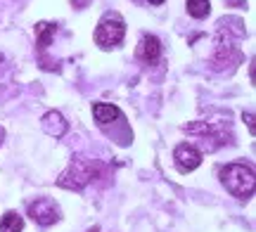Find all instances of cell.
Masks as SVG:
<instances>
[{"mask_svg": "<svg viewBox=\"0 0 256 232\" xmlns=\"http://www.w3.org/2000/svg\"><path fill=\"white\" fill-rule=\"evenodd\" d=\"M244 38V24L235 17L220 19L218 21V31H216V52L211 57V69L223 71L226 64L235 66L242 62V52H240L238 43Z\"/></svg>", "mask_w": 256, "mask_h": 232, "instance_id": "obj_1", "label": "cell"}, {"mask_svg": "<svg viewBox=\"0 0 256 232\" xmlns=\"http://www.w3.org/2000/svg\"><path fill=\"white\" fill-rule=\"evenodd\" d=\"M220 183L228 190L232 197L238 199H249L254 195V171L252 166L244 164H228V166L220 171Z\"/></svg>", "mask_w": 256, "mask_h": 232, "instance_id": "obj_2", "label": "cell"}, {"mask_svg": "<svg viewBox=\"0 0 256 232\" xmlns=\"http://www.w3.org/2000/svg\"><path fill=\"white\" fill-rule=\"evenodd\" d=\"M95 176V164L88 161V159H74L69 168L64 171L62 176L57 178V185L60 187H66V190H83L88 185Z\"/></svg>", "mask_w": 256, "mask_h": 232, "instance_id": "obj_3", "label": "cell"}, {"mask_svg": "<svg viewBox=\"0 0 256 232\" xmlns=\"http://www.w3.org/2000/svg\"><path fill=\"white\" fill-rule=\"evenodd\" d=\"M124 36H126V24L119 14H107L95 28V43L104 50L116 47L124 40Z\"/></svg>", "mask_w": 256, "mask_h": 232, "instance_id": "obj_4", "label": "cell"}, {"mask_svg": "<svg viewBox=\"0 0 256 232\" xmlns=\"http://www.w3.org/2000/svg\"><path fill=\"white\" fill-rule=\"evenodd\" d=\"M188 133L192 135H200L202 138V145L214 152V149H218L220 145H226L228 140H226V130L220 123H211V121H197V123H188L185 126Z\"/></svg>", "mask_w": 256, "mask_h": 232, "instance_id": "obj_5", "label": "cell"}, {"mask_svg": "<svg viewBox=\"0 0 256 232\" xmlns=\"http://www.w3.org/2000/svg\"><path fill=\"white\" fill-rule=\"evenodd\" d=\"M28 216L34 218V223L48 228V225H52L60 221V206H57L52 199L40 197V199H36L34 204H28Z\"/></svg>", "mask_w": 256, "mask_h": 232, "instance_id": "obj_6", "label": "cell"}, {"mask_svg": "<svg viewBox=\"0 0 256 232\" xmlns=\"http://www.w3.org/2000/svg\"><path fill=\"white\" fill-rule=\"evenodd\" d=\"M174 159H176V166H178L180 173H190V171H194V168L202 164V152L197 147L188 145V142H183V145L176 147Z\"/></svg>", "mask_w": 256, "mask_h": 232, "instance_id": "obj_7", "label": "cell"}, {"mask_svg": "<svg viewBox=\"0 0 256 232\" xmlns=\"http://www.w3.org/2000/svg\"><path fill=\"white\" fill-rule=\"evenodd\" d=\"M136 55L140 62H145V64H154L156 59L162 57V40L156 36H142L140 38V43H138V50Z\"/></svg>", "mask_w": 256, "mask_h": 232, "instance_id": "obj_8", "label": "cell"}, {"mask_svg": "<svg viewBox=\"0 0 256 232\" xmlns=\"http://www.w3.org/2000/svg\"><path fill=\"white\" fill-rule=\"evenodd\" d=\"M55 31H57L55 24H48V21H38L36 24V50L40 57L46 55V50L50 47L52 38H55Z\"/></svg>", "mask_w": 256, "mask_h": 232, "instance_id": "obj_9", "label": "cell"}, {"mask_svg": "<svg viewBox=\"0 0 256 232\" xmlns=\"http://www.w3.org/2000/svg\"><path fill=\"white\" fill-rule=\"evenodd\" d=\"M66 121L60 112H48L43 116V130H46L48 135H52V138H62L64 133H66Z\"/></svg>", "mask_w": 256, "mask_h": 232, "instance_id": "obj_10", "label": "cell"}, {"mask_svg": "<svg viewBox=\"0 0 256 232\" xmlns=\"http://www.w3.org/2000/svg\"><path fill=\"white\" fill-rule=\"evenodd\" d=\"M92 114H95V121H98L100 126H110L114 121H121L119 107H114V104H104V102L92 104Z\"/></svg>", "mask_w": 256, "mask_h": 232, "instance_id": "obj_11", "label": "cell"}, {"mask_svg": "<svg viewBox=\"0 0 256 232\" xmlns=\"http://www.w3.org/2000/svg\"><path fill=\"white\" fill-rule=\"evenodd\" d=\"M24 230V218L14 211H8L0 221V232H22Z\"/></svg>", "mask_w": 256, "mask_h": 232, "instance_id": "obj_12", "label": "cell"}, {"mask_svg": "<svg viewBox=\"0 0 256 232\" xmlns=\"http://www.w3.org/2000/svg\"><path fill=\"white\" fill-rule=\"evenodd\" d=\"M185 5H188V14H190V17H194V19L209 17V12H211V2H209V0H188Z\"/></svg>", "mask_w": 256, "mask_h": 232, "instance_id": "obj_13", "label": "cell"}, {"mask_svg": "<svg viewBox=\"0 0 256 232\" xmlns=\"http://www.w3.org/2000/svg\"><path fill=\"white\" fill-rule=\"evenodd\" d=\"M244 121H247V126H249V130H252V135H254V116L252 114H244Z\"/></svg>", "mask_w": 256, "mask_h": 232, "instance_id": "obj_14", "label": "cell"}, {"mask_svg": "<svg viewBox=\"0 0 256 232\" xmlns=\"http://www.w3.org/2000/svg\"><path fill=\"white\" fill-rule=\"evenodd\" d=\"M228 5H232V7H244V0H226Z\"/></svg>", "mask_w": 256, "mask_h": 232, "instance_id": "obj_15", "label": "cell"}, {"mask_svg": "<svg viewBox=\"0 0 256 232\" xmlns=\"http://www.w3.org/2000/svg\"><path fill=\"white\" fill-rule=\"evenodd\" d=\"M147 2H150V5H162L164 0H147Z\"/></svg>", "mask_w": 256, "mask_h": 232, "instance_id": "obj_16", "label": "cell"}, {"mask_svg": "<svg viewBox=\"0 0 256 232\" xmlns=\"http://www.w3.org/2000/svg\"><path fill=\"white\" fill-rule=\"evenodd\" d=\"M88 232H100V228H98V225H95V228H92V230H88Z\"/></svg>", "mask_w": 256, "mask_h": 232, "instance_id": "obj_17", "label": "cell"}, {"mask_svg": "<svg viewBox=\"0 0 256 232\" xmlns=\"http://www.w3.org/2000/svg\"><path fill=\"white\" fill-rule=\"evenodd\" d=\"M0 62H2V57H0Z\"/></svg>", "mask_w": 256, "mask_h": 232, "instance_id": "obj_18", "label": "cell"}, {"mask_svg": "<svg viewBox=\"0 0 256 232\" xmlns=\"http://www.w3.org/2000/svg\"><path fill=\"white\" fill-rule=\"evenodd\" d=\"M0 135H2V130H0Z\"/></svg>", "mask_w": 256, "mask_h": 232, "instance_id": "obj_19", "label": "cell"}]
</instances>
